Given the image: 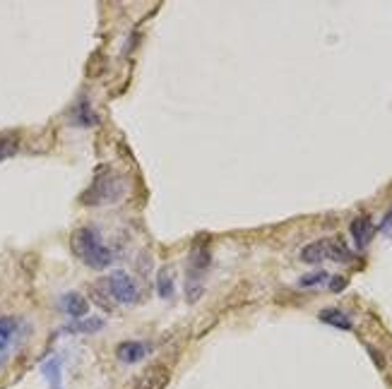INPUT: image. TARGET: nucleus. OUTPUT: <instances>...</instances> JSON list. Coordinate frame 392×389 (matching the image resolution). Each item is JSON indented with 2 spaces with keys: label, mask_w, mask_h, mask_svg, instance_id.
Listing matches in <instances>:
<instances>
[{
  "label": "nucleus",
  "mask_w": 392,
  "mask_h": 389,
  "mask_svg": "<svg viewBox=\"0 0 392 389\" xmlns=\"http://www.w3.org/2000/svg\"><path fill=\"white\" fill-rule=\"evenodd\" d=\"M73 252L92 269H106L109 265H113V250L104 245L102 236L92 226H82L73 234L70 238Z\"/></svg>",
  "instance_id": "f257e3e1"
},
{
  "label": "nucleus",
  "mask_w": 392,
  "mask_h": 389,
  "mask_svg": "<svg viewBox=\"0 0 392 389\" xmlns=\"http://www.w3.org/2000/svg\"><path fill=\"white\" fill-rule=\"evenodd\" d=\"M209 262H212V255L207 250V243L198 240L193 247H190V255H188V272H185V298L188 303H198L200 296L205 291L203 284V276L207 272Z\"/></svg>",
  "instance_id": "f03ea898"
},
{
  "label": "nucleus",
  "mask_w": 392,
  "mask_h": 389,
  "mask_svg": "<svg viewBox=\"0 0 392 389\" xmlns=\"http://www.w3.org/2000/svg\"><path fill=\"white\" fill-rule=\"evenodd\" d=\"M128 193V183L120 173L115 171H106L102 173L94 185L82 195V205H115Z\"/></svg>",
  "instance_id": "7ed1b4c3"
},
{
  "label": "nucleus",
  "mask_w": 392,
  "mask_h": 389,
  "mask_svg": "<svg viewBox=\"0 0 392 389\" xmlns=\"http://www.w3.org/2000/svg\"><path fill=\"white\" fill-rule=\"evenodd\" d=\"M106 289L113 301L120 303V305H135V303H140V296H142L138 281L123 269H115L106 276Z\"/></svg>",
  "instance_id": "20e7f679"
},
{
  "label": "nucleus",
  "mask_w": 392,
  "mask_h": 389,
  "mask_svg": "<svg viewBox=\"0 0 392 389\" xmlns=\"http://www.w3.org/2000/svg\"><path fill=\"white\" fill-rule=\"evenodd\" d=\"M171 380V372L167 366L154 363L144 372H140V377L135 380V389H167Z\"/></svg>",
  "instance_id": "39448f33"
},
{
  "label": "nucleus",
  "mask_w": 392,
  "mask_h": 389,
  "mask_svg": "<svg viewBox=\"0 0 392 389\" xmlns=\"http://www.w3.org/2000/svg\"><path fill=\"white\" fill-rule=\"evenodd\" d=\"M149 353V346L144 341H135V339H128V341H120L115 346V358H118L123 366H135V363L144 361Z\"/></svg>",
  "instance_id": "423d86ee"
},
{
  "label": "nucleus",
  "mask_w": 392,
  "mask_h": 389,
  "mask_svg": "<svg viewBox=\"0 0 392 389\" xmlns=\"http://www.w3.org/2000/svg\"><path fill=\"white\" fill-rule=\"evenodd\" d=\"M60 307H63L65 315L73 317V320H82V317H87V312H89L87 298L77 291H70V293H65V296H60Z\"/></svg>",
  "instance_id": "0eeeda50"
},
{
  "label": "nucleus",
  "mask_w": 392,
  "mask_h": 389,
  "mask_svg": "<svg viewBox=\"0 0 392 389\" xmlns=\"http://www.w3.org/2000/svg\"><path fill=\"white\" fill-rule=\"evenodd\" d=\"M349 231H351V236H354L356 245L364 247V245H368V243H371V238H373L375 226H373V221H371V216L361 214V216H356V219L351 221Z\"/></svg>",
  "instance_id": "6e6552de"
},
{
  "label": "nucleus",
  "mask_w": 392,
  "mask_h": 389,
  "mask_svg": "<svg viewBox=\"0 0 392 389\" xmlns=\"http://www.w3.org/2000/svg\"><path fill=\"white\" fill-rule=\"evenodd\" d=\"M325 257L330 262H339V265H349L354 262V252L342 238H325Z\"/></svg>",
  "instance_id": "1a4fd4ad"
},
{
  "label": "nucleus",
  "mask_w": 392,
  "mask_h": 389,
  "mask_svg": "<svg viewBox=\"0 0 392 389\" xmlns=\"http://www.w3.org/2000/svg\"><path fill=\"white\" fill-rule=\"evenodd\" d=\"M104 317H82V320H73L68 327H63L65 334H97L104 330Z\"/></svg>",
  "instance_id": "9d476101"
},
{
  "label": "nucleus",
  "mask_w": 392,
  "mask_h": 389,
  "mask_svg": "<svg viewBox=\"0 0 392 389\" xmlns=\"http://www.w3.org/2000/svg\"><path fill=\"white\" fill-rule=\"evenodd\" d=\"M41 375L46 377L48 389H63V363H60L58 356L48 358L41 366Z\"/></svg>",
  "instance_id": "9b49d317"
},
{
  "label": "nucleus",
  "mask_w": 392,
  "mask_h": 389,
  "mask_svg": "<svg viewBox=\"0 0 392 389\" xmlns=\"http://www.w3.org/2000/svg\"><path fill=\"white\" fill-rule=\"evenodd\" d=\"M157 293H159V298H164V301L174 298L176 276H174V269H171V267H162V269L157 272Z\"/></svg>",
  "instance_id": "f8f14e48"
},
{
  "label": "nucleus",
  "mask_w": 392,
  "mask_h": 389,
  "mask_svg": "<svg viewBox=\"0 0 392 389\" xmlns=\"http://www.w3.org/2000/svg\"><path fill=\"white\" fill-rule=\"evenodd\" d=\"M320 322H325V325H333L337 330H351V320L349 315H346L344 310H339V307H325V310H320Z\"/></svg>",
  "instance_id": "ddd939ff"
},
{
  "label": "nucleus",
  "mask_w": 392,
  "mask_h": 389,
  "mask_svg": "<svg viewBox=\"0 0 392 389\" xmlns=\"http://www.w3.org/2000/svg\"><path fill=\"white\" fill-rule=\"evenodd\" d=\"M73 120L77 128H94V125L99 123V115L92 111V106L87 104V101H82V104L75 106V113H73Z\"/></svg>",
  "instance_id": "4468645a"
},
{
  "label": "nucleus",
  "mask_w": 392,
  "mask_h": 389,
  "mask_svg": "<svg viewBox=\"0 0 392 389\" xmlns=\"http://www.w3.org/2000/svg\"><path fill=\"white\" fill-rule=\"evenodd\" d=\"M301 262H306V265H320V262H325L328 257H325V238L323 240H313V243H308L301 250Z\"/></svg>",
  "instance_id": "2eb2a0df"
},
{
  "label": "nucleus",
  "mask_w": 392,
  "mask_h": 389,
  "mask_svg": "<svg viewBox=\"0 0 392 389\" xmlns=\"http://www.w3.org/2000/svg\"><path fill=\"white\" fill-rule=\"evenodd\" d=\"M19 149V135L15 133H0V161L15 156Z\"/></svg>",
  "instance_id": "dca6fc26"
},
{
  "label": "nucleus",
  "mask_w": 392,
  "mask_h": 389,
  "mask_svg": "<svg viewBox=\"0 0 392 389\" xmlns=\"http://www.w3.org/2000/svg\"><path fill=\"white\" fill-rule=\"evenodd\" d=\"M15 332H17V320H15V317H0V351L8 348Z\"/></svg>",
  "instance_id": "f3484780"
},
{
  "label": "nucleus",
  "mask_w": 392,
  "mask_h": 389,
  "mask_svg": "<svg viewBox=\"0 0 392 389\" xmlns=\"http://www.w3.org/2000/svg\"><path fill=\"white\" fill-rule=\"evenodd\" d=\"M328 281H330V274L320 269V272H313V274L301 276L299 286H301V289H313V286H323V284H328Z\"/></svg>",
  "instance_id": "a211bd4d"
},
{
  "label": "nucleus",
  "mask_w": 392,
  "mask_h": 389,
  "mask_svg": "<svg viewBox=\"0 0 392 389\" xmlns=\"http://www.w3.org/2000/svg\"><path fill=\"white\" fill-rule=\"evenodd\" d=\"M89 293H92V296H94V301H97L99 305L104 307V310H113V303H111V301H106L109 296H104V293H99V286H92V289H89Z\"/></svg>",
  "instance_id": "6ab92c4d"
},
{
  "label": "nucleus",
  "mask_w": 392,
  "mask_h": 389,
  "mask_svg": "<svg viewBox=\"0 0 392 389\" xmlns=\"http://www.w3.org/2000/svg\"><path fill=\"white\" fill-rule=\"evenodd\" d=\"M378 231H383V234H392V207L385 211V216H383V221H380Z\"/></svg>",
  "instance_id": "aec40b11"
},
{
  "label": "nucleus",
  "mask_w": 392,
  "mask_h": 389,
  "mask_svg": "<svg viewBox=\"0 0 392 389\" xmlns=\"http://www.w3.org/2000/svg\"><path fill=\"white\" fill-rule=\"evenodd\" d=\"M328 284H330V289H333V291H342L346 286V279H344V276H330Z\"/></svg>",
  "instance_id": "412c9836"
},
{
  "label": "nucleus",
  "mask_w": 392,
  "mask_h": 389,
  "mask_svg": "<svg viewBox=\"0 0 392 389\" xmlns=\"http://www.w3.org/2000/svg\"><path fill=\"white\" fill-rule=\"evenodd\" d=\"M5 361H8V353H5V351H0V368L5 366Z\"/></svg>",
  "instance_id": "4be33fe9"
}]
</instances>
